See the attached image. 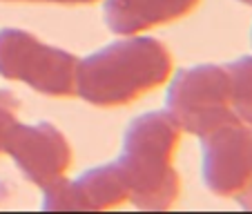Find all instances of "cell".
Here are the masks:
<instances>
[{
	"mask_svg": "<svg viewBox=\"0 0 252 214\" xmlns=\"http://www.w3.org/2000/svg\"><path fill=\"white\" fill-rule=\"evenodd\" d=\"M172 54L150 36L116 40L78 61L76 94L94 107H121L170 78Z\"/></svg>",
	"mask_w": 252,
	"mask_h": 214,
	"instance_id": "cell-1",
	"label": "cell"
},
{
	"mask_svg": "<svg viewBox=\"0 0 252 214\" xmlns=\"http://www.w3.org/2000/svg\"><path fill=\"white\" fill-rule=\"evenodd\" d=\"M181 127L167 112H145L127 125L116 158L129 187V201L141 210H167L181 194V176L172 165Z\"/></svg>",
	"mask_w": 252,
	"mask_h": 214,
	"instance_id": "cell-2",
	"label": "cell"
},
{
	"mask_svg": "<svg viewBox=\"0 0 252 214\" xmlns=\"http://www.w3.org/2000/svg\"><path fill=\"white\" fill-rule=\"evenodd\" d=\"M167 114L194 136H208L225 125L239 123L230 100L225 65L186 67L172 78L165 96Z\"/></svg>",
	"mask_w": 252,
	"mask_h": 214,
	"instance_id": "cell-3",
	"label": "cell"
},
{
	"mask_svg": "<svg viewBox=\"0 0 252 214\" xmlns=\"http://www.w3.org/2000/svg\"><path fill=\"white\" fill-rule=\"evenodd\" d=\"M78 58L25 29H0V76L20 81L52 98L76 94Z\"/></svg>",
	"mask_w": 252,
	"mask_h": 214,
	"instance_id": "cell-4",
	"label": "cell"
},
{
	"mask_svg": "<svg viewBox=\"0 0 252 214\" xmlns=\"http://www.w3.org/2000/svg\"><path fill=\"white\" fill-rule=\"evenodd\" d=\"M203 183L217 196L237 199L252 183V127L232 123L203 136Z\"/></svg>",
	"mask_w": 252,
	"mask_h": 214,
	"instance_id": "cell-5",
	"label": "cell"
},
{
	"mask_svg": "<svg viewBox=\"0 0 252 214\" xmlns=\"http://www.w3.org/2000/svg\"><path fill=\"white\" fill-rule=\"evenodd\" d=\"M5 154L14 158L16 167L29 183L43 190L65 179L74 156L65 134L47 121L33 125L16 123L7 138Z\"/></svg>",
	"mask_w": 252,
	"mask_h": 214,
	"instance_id": "cell-6",
	"label": "cell"
},
{
	"mask_svg": "<svg viewBox=\"0 0 252 214\" xmlns=\"http://www.w3.org/2000/svg\"><path fill=\"white\" fill-rule=\"evenodd\" d=\"M125 201H129L127 181L119 163H112L83 172L76 181L61 179L54 185L45 187L43 208L90 212V210L116 208Z\"/></svg>",
	"mask_w": 252,
	"mask_h": 214,
	"instance_id": "cell-7",
	"label": "cell"
},
{
	"mask_svg": "<svg viewBox=\"0 0 252 214\" xmlns=\"http://www.w3.org/2000/svg\"><path fill=\"white\" fill-rule=\"evenodd\" d=\"M201 0H105L103 18L110 31L136 36L188 16Z\"/></svg>",
	"mask_w": 252,
	"mask_h": 214,
	"instance_id": "cell-8",
	"label": "cell"
},
{
	"mask_svg": "<svg viewBox=\"0 0 252 214\" xmlns=\"http://www.w3.org/2000/svg\"><path fill=\"white\" fill-rule=\"evenodd\" d=\"M230 78V100L239 123L252 127V56H243L225 65Z\"/></svg>",
	"mask_w": 252,
	"mask_h": 214,
	"instance_id": "cell-9",
	"label": "cell"
},
{
	"mask_svg": "<svg viewBox=\"0 0 252 214\" xmlns=\"http://www.w3.org/2000/svg\"><path fill=\"white\" fill-rule=\"evenodd\" d=\"M18 98L11 92L0 90V154H5L7 138H9L14 125L18 123Z\"/></svg>",
	"mask_w": 252,
	"mask_h": 214,
	"instance_id": "cell-10",
	"label": "cell"
},
{
	"mask_svg": "<svg viewBox=\"0 0 252 214\" xmlns=\"http://www.w3.org/2000/svg\"><path fill=\"white\" fill-rule=\"evenodd\" d=\"M7 2H56V5H92L98 0H7Z\"/></svg>",
	"mask_w": 252,
	"mask_h": 214,
	"instance_id": "cell-11",
	"label": "cell"
},
{
	"mask_svg": "<svg viewBox=\"0 0 252 214\" xmlns=\"http://www.w3.org/2000/svg\"><path fill=\"white\" fill-rule=\"evenodd\" d=\"M239 199V203H241V208H246V210H252V183L246 187V190L241 192V194L237 196Z\"/></svg>",
	"mask_w": 252,
	"mask_h": 214,
	"instance_id": "cell-12",
	"label": "cell"
},
{
	"mask_svg": "<svg viewBox=\"0 0 252 214\" xmlns=\"http://www.w3.org/2000/svg\"><path fill=\"white\" fill-rule=\"evenodd\" d=\"M237 2H241V5H246V7H252V0H237Z\"/></svg>",
	"mask_w": 252,
	"mask_h": 214,
	"instance_id": "cell-13",
	"label": "cell"
},
{
	"mask_svg": "<svg viewBox=\"0 0 252 214\" xmlns=\"http://www.w3.org/2000/svg\"><path fill=\"white\" fill-rule=\"evenodd\" d=\"M250 43H252V31H250Z\"/></svg>",
	"mask_w": 252,
	"mask_h": 214,
	"instance_id": "cell-14",
	"label": "cell"
}]
</instances>
